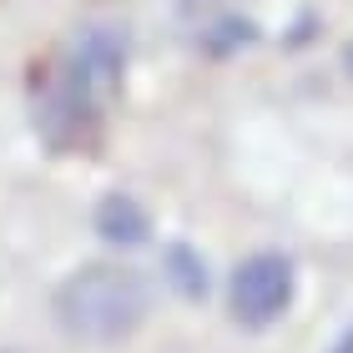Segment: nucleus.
I'll use <instances>...</instances> for the list:
<instances>
[{"instance_id":"obj_5","label":"nucleus","mask_w":353,"mask_h":353,"mask_svg":"<svg viewBox=\"0 0 353 353\" xmlns=\"http://www.w3.org/2000/svg\"><path fill=\"white\" fill-rule=\"evenodd\" d=\"M167 278H172L176 293H187V298L207 293V263L192 248H167Z\"/></svg>"},{"instance_id":"obj_3","label":"nucleus","mask_w":353,"mask_h":353,"mask_svg":"<svg viewBox=\"0 0 353 353\" xmlns=\"http://www.w3.org/2000/svg\"><path fill=\"white\" fill-rule=\"evenodd\" d=\"M293 303V263L283 252H258L232 272V313L248 328H268Z\"/></svg>"},{"instance_id":"obj_8","label":"nucleus","mask_w":353,"mask_h":353,"mask_svg":"<svg viewBox=\"0 0 353 353\" xmlns=\"http://www.w3.org/2000/svg\"><path fill=\"white\" fill-rule=\"evenodd\" d=\"M0 353H6V348H0Z\"/></svg>"},{"instance_id":"obj_2","label":"nucleus","mask_w":353,"mask_h":353,"mask_svg":"<svg viewBox=\"0 0 353 353\" xmlns=\"http://www.w3.org/2000/svg\"><path fill=\"white\" fill-rule=\"evenodd\" d=\"M147 283L132 268L91 263L56 288V323L81 343H117L147 318Z\"/></svg>"},{"instance_id":"obj_6","label":"nucleus","mask_w":353,"mask_h":353,"mask_svg":"<svg viewBox=\"0 0 353 353\" xmlns=\"http://www.w3.org/2000/svg\"><path fill=\"white\" fill-rule=\"evenodd\" d=\"M333 353H353V328L343 333V339H339V343H333Z\"/></svg>"},{"instance_id":"obj_1","label":"nucleus","mask_w":353,"mask_h":353,"mask_svg":"<svg viewBox=\"0 0 353 353\" xmlns=\"http://www.w3.org/2000/svg\"><path fill=\"white\" fill-rule=\"evenodd\" d=\"M121 71H126V41L111 26H91L71 41V51L61 56L56 81L46 91V111L41 126L56 147H76L86 141L96 126L106 121V111L117 106L121 91Z\"/></svg>"},{"instance_id":"obj_4","label":"nucleus","mask_w":353,"mask_h":353,"mask_svg":"<svg viewBox=\"0 0 353 353\" xmlns=\"http://www.w3.org/2000/svg\"><path fill=\"white\" fill-rule=\"evenodd\" d=\"M96 232H101L106 243H141V237H147V212H141L132 197L111 192V197L96 207Z\"/></svg>"},{"instance_id":"obj_7","label":"nucleus","mask_w":353,"mask_h":353,"mask_svg":"<svg viewBox=\"0 0 353 353\" xmlns=\"http://www.w3.org/2000/svg\"><path fill=\"white\" fill-rule=\"evenodd\" d=\"M343 61H348V71H353V41H348V51H343Z\"/></svg>"}]
</instances>
